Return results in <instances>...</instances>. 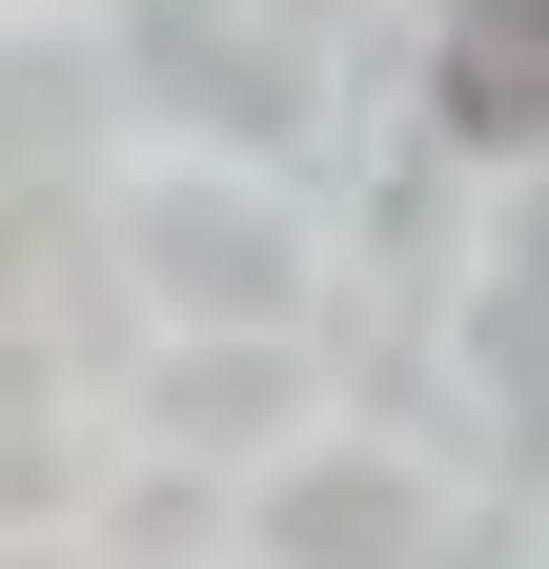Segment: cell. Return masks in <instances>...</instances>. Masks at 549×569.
Here are the masks:
<instances>
[{
    "label": "cell",
    "mask_w": 549,
    "mask_h": 569,
    "mask_svg": "<svg viewBox=\"0 0 549 569\" xmlns=\"http://www.w3.org/2000/svg\"><path fill=\"white\" fill-rule=\"evenodd\" d=\"M448 122L468 142H529L549 122V0H448Z\"/></svg>",
    "instance_id": "6da1fadb"
}]
</instances>
